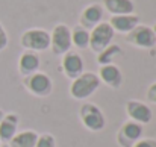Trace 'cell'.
I'll return each instance as SVG.
<instances>
[{
	"label": "cell",
	"mask_w": 156,
	"mask_h": 147,
	"mask_svg": "<svg viewBox=\"0 0 156 147\" xmlns=\"http://www.w3.org/2000/svg\"><path fill=\"white\" fill-rule=\"evenodd\" d=\"M100 79L93 71H83L80 76L71 81L70 84V96L74 100H87L91 97L100 87Z\"/></svg>",
	"instance_id": "1"
},
{
	"label": "cell",
	"mask_w": 156,
	"mask_h": 147,
	"mask_svg": "<svg viewBox=\"0 0 156 147\" xmlns=\"http://www.w3.org/2000/svg\"><path fill=\"white\" fill-rule=\"evenodd\" d=\"M79 118L85 129L90 132H102L106 127V117L103 111L91 102H85L80 105L79 109Z\"/></svg>",
	"instance_id": "2"
},
{
	"label": "cell",
	"mask_w": 156,
	"mask_h": 147,
	"mask_svg": "<svg viewBox=\"0 0 156 147\" xmlns=\"http://www.w3.org/2000/svg\"><path fill=\"white\" fill-rule=\"evenodd\" d=\"M20 44L24 50L30 52H43L50 49V34L44 29H27L20 37Z\"/></svg>",
	"instance_id": "3"
},
{
	"label": "cell",
	"mask_w": 156,
	"mask_h": 147,
	"mask_svg": "<svg viewBox=\"0 0 156 147\" xmlns=\"http://www.w3.org/2000/svg\"><path fill=\"white\" fill-rule=\"evenodd\" d=\"M23 84L26 90L35 97H47L52 94L53 82L50 76L43 71H37L30 76H26L23 79Z\"/></svg>",
	"instance_id": "4"
},
{
	"label": "cell",
	"mask_w": 156,
	"mask_h": 147,
	"mask_svg": "<svg viewBox=\"0 0 156 147\" xmlns=\"http://www.w3.org/2000/svg\"><path fill=\"white\" fill-rule=\"evenodd\" d=\"M114 35H115V32L111 27V24L108 21H102V23H99L96 27H93L90 30V46L88 47L94 53L99 55L109 44H112Z\"/></svg>",
	"instance_id": "5"
},
{
	"label": "cell",
	"mask_w": 156,
	"mask_h": 147,
	"mask_svg": "<svg viewBox=\"0 0 156 147\" xmlns=\"http://www.w3.org/2000/svg\"><path fill=\"white\" fill-rule=\"evenodd\" d=\"M71 46V29L64 23L56 24L50 32V49L53 55L62 56L67 52H70Z\"/></svg>",
	"instance_id": "6"
},
{
	"label": "cell",
	"mask_w": 156,
	"mask_h": 147,
	"mask_svg": "<svg viewBox=\"0 0 156 147\" xmlns=\"http://www.w3.org/2000/svg\"><path fill=\"white\" fill-rule=\"evenodd\" d=\"M126 43L138 47V49H152L156 46L155 32L150 26L146 24H138L133 30H130L126 35Z\"/></svg>",
	"instance_id": "7"
},
{
	"label": "cell",
	"mask_w": 156,
	"mask_h": 147,
	"mask_svg": "<svg viewBox=\"0 0 156 147\" xmlns=\"http://www.w3.org/2000/svg\"><path fill=\"white\" fill-rule=\"evenodd\" d=\"M144 126L140 123H135L132 120H127L121 124L120 131L117 132V144L120 147H133V144L143 138Z\"/></svg>",
	"instance_id": "8"
},
{
	"label": "cell",
	"mask_w": 156,
	"mask_h": 147,
	"mask_svg": "<svg viewBox=\"0 0 156 147\" xmlns=\"http://www.w3.org/2000/svg\"><path fill=\"white\" fill-rule=\"evenodd\" d=\"M126 114H127V117L132 121L140 123L143 126L144 124H149L153 120V111H152V108L147 103H144L141 100H135V99L126 102Z\"/></svg>",
	"instance_id": "9"
},
{
	"label": "cell",
	"mask_w": 156,
	"mask_h": 147,
	"mask_svg": "<svg viewBox=\"0 0 156 147\" xmlns=\"http://www.w3.org/2000/svg\"><path fill=\"white\" fill-rule=\"evenodd\" d=\"M61 68L65 77L68 79H76L77 76H80L83 73L85 64H83V58L76 53V52H67L65 55H62V61H61Z\"/></svg>",
	"instance_id": "10"
},
{
	"label": "cell",
	"mask_w": 156,
	"mask_h": 147,
	"mask_svg": "<svg viewBox=\"0 0 156 147\" xmlns=\"http://www.w3.org/2000/svg\"><path fill=\"white\" fill-rule=\"evenodd\" d=\"M99 79L103 82L106 87L112 90H120L123 85V74L118 65L115 64H108V65H100L99 68Z\"/></svg>",
	"instance_id": "11"
},
{
	"label": "cell",
	"mask_w": 156,
	"mask_h": 147,
	"mask_svg": "<svg viewBox=\"0 0 156 147\" xmlns=\"http://www.w3.org/2000/svg\"><path fill=\"white\" fill-rule=\"evenodd\" d=\"M103 14H105V9L102 5L99 3H93V5H88L82 14H80V26L85 27L87 30H91L93 27H96L99 23H102L103 20Z\"/></svg>",
	"instance_id": "12"
},
{
	"label": "cell",
	"mask_w": 156,
	"mask_h": 147,
	"mask_svg": "<svg viewBox=\"0 0 156 147\" xmlns=\"http://www.w3.org/2000/svg\"><path fill=\"white\" fill-rule=\"evenodd\" d=\"M18 124H20V117L15 112H8L3 115L0 121V141L2 144H8L14 135L18 132Z\"/></svg>",
	"instance_id": "13"
},
{
	"label": "cell",
	"mask_w": 156,
	"mask_h": 147,
	"mask_svg": "<svg viewBox=\"0 0 156 147\" xmlns=\"http://www.w3.org/2000/svg\"><path fill=\"white\" fill-rule=\"evenodd\" d=\"M40 65H41V61H40L38 53H35V52L24 50L18 58V73L23 77L37 73L40 70Z\"/></svg>",
	"instance_id": "14"
},
{
	"label": "cell",
	"mask_w": 156,
	"mask_h": 147,
	"mask_svg": "<svg viewBox=\"0 0 156 147\" xmlns=\"http://www.w3.org/2000/svg\"><path fill=\"white\" fill-rule=\"evenodd\" d=\"M140 17L135 14H127V15H112L111 20L108 21L111 24V27L114 29V32H120V34H129L130 30H133L140 23Z\"/></svg>",
	"instance_id": "15"
},
{
	"label": "cell",
	"mask_w": 156,
	"mask_h": 147,
	"mask_svg": "<svg viewBox=\"0 0 156 147\" xmlns=\"http://www.w3.org/2000/svg\"><path fill=\"white\" fill-rule=\"evenodd\" d=\"M102 6L111 15H127L133 14L135 5L132 0H102Z\"/></svg>",
	"instance_id": "16"
},
{
	"label": "cell",
	"mask_w": 156,
	"mask_h": 147,
	"mask_svg": "<svg viewBox=\"0 0 156 147\" xmlns=\"http://www.w3.org/2000/svg\"><path fill=\"white\" fill-rule=\"evenodd\" d=\"M40 134L37 131H21L14 135V138L8 143L9 147H35Z\"/></svg>",
	"instance_id": "17"
},
{
	"label": "cell",
	"mask_w": 156,
	"mask_h": 147,
	"mask_svg": "<svg viewBox=\"0 0 156 147\" xmlns=\"http://www.w3.org/2000/svg\"><path fill=\"white\" fill-rule=\"evenodd\" d=\"M120 56H123V50L118 44H109L105 50H102L97 55V62L99 65H108V64H114L115 59H118Z\"/></svg>",
	"instance_id": "18"
},
{
	"label": "cell",
	"mask_w": 156,
	"mask_h": 147,
	"mask_svg": "<svg viewBox=\"0 0 156 147\" xmlns=\"http://www.w3.org/2000/svg\"><path fill=\"white\" fill-rule=\"evenodd\" d=\"M71 44L77 49H88L90 46V30L82 27L80 24L71 29Z\"/></svg>",
	"instance_id": "19"
},
{
	"label": "cell",
	"mask_w": 156,
	"mask_h": 147,
	"mask_svg": "<svg viewBox=\"0 0 156 147\" xmlns=\"http://www.w3.org/2000/svg\"><path fill=\"white\" fill-rule=\"evenodd\" d=\"M35 147H56V138L52 134H43L38 137Z\"/></svg>",
	"instance_id": "20"
},
{
	"label": "cell",
	"mask_w": 156,
	"mask_h": 147,
	"mask_svg": "<svg viewBox=\"0 0 156 147\" xmlns=\"http://www.w3.org/2000/svg\"><path fill=\"white\" fill-rule=\"evenodd\" d=\"M8 44H9V37H8V32H6V29L3 27V24L0 23V52H3V50L8 47Z\"/></svg>",
	"instance_id": "21"
},
{
	"label": "cell",
	"mask_w": 156,
	"mask_h": 147,
	"mask_svg": "<svg viewBox=\"0 0 156 147\" xmlns=\"http://www.w3.org/2000/svg\"><path fill=\"white\" fill-rule=\"evenodd\" d=\"M133 147H156V140H153V138H141L133 144Z\"/></svg>",
	"instance_id": "22"
},
{
	"label": "cell",
	"mask_w": 156,
	"mask_h": 147,
	"mask_svg": "<svg viewBox=\"0 0 156 147\" xmlns=\"http://www.w3.org/2000/svg\"><path fill=\"white\" fill-rule=\"evenodd\" d=\"M146 99L150 102V103H153L156 105V82H153L149 88H147V93H146Z\"/></svg>",
	"instance_id": "23"
},
{
	"label": "cell",
	"mask_w": 156,
	"mask_h": 147,
	"mask_svg": "<svg viewBox=\"0 0 156 147\" xmlns=\"http://www.w3.org/2000/svg\"><path fill=\"white\" fill-rule=\"evenodd\" d=\"M3 115H5V111H3V109H0V121H2V118H3Z\"/></svg>",
	"instance_id": "24"
},
{
	"label": "cell",
	"mask_w": 156,
	"mask_h": 147,
	"mask_svg": "<svg viewBox=\"0 0 156 147\" xmlns=\"http://www.w3.org/2000/svg\"><path fill=\"white\" fill-rule=\"evenodd\" d=\"M152 29H153V32H155V38H156V23L153 24V27H152Z\"/></svg>",
	"instance_id": "25"
},
{
	"label": "cell",
	"mask_w": 156,
	"mask_h": 147,
	"mask_svg": "<svg viewBox=\"0 0 156 147\" xmlns=\"http://www.w3.org/2000/svg\"><path fill=\"white\" fill-rule=\"evenodd\" d=\"M0 147H9V144H2Z\"/></svg>",
	"instance_id": "26"
},
{
	"label": "cell",
	"mask_w": 156,
	"mask_h": 147,
	"mask_svg": "<svg viewBox=\"0 0 156 147\" xmlns=\"http://www.w3.org/2000/svg\"><path fill=\"white\" fill-rule=\"evenodd\" d=\"M0 146H2V141H0Z\"/></svg>",
	"instance_id": "27"
}]
</instances>
